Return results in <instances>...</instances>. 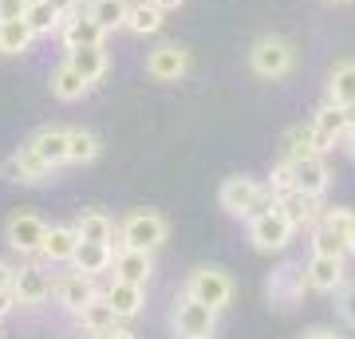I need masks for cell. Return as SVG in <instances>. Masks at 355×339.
<instances>
[{"instance_id":"cell-1","label":"cell","mask_w":355,"mask_h":339,"mask_svg":"<svg viewBox=\"0 0 355 339\" xmlns=\"http://www.w3.org/2000/svg\"><path fill=\"white\" fill-rule=\"evenodd\" d=\"M217 201H221V209L229 217H257V214H265V209H272L277 198H272V189L265 182H257L249 174H237V177H225L221 182Z\"/></svg>"},{"instance_id":"cell-2","label":"cell","mask_w":355,"mask_h":339,"mask_svg":"<svg viewBox=\"0 0 355 339\" xmlns=\"http://www.w3.org/2000/svg\"><path fill=\"white\" fill-rule=\"evenodd\" d=\"M166 233H170V225H166L162 214H154V209H135V214H127L123 225H119V249L154 252L166 241Z\"/></svg>"},{"instance_id":"cell-3","label":"cell","mask_w":355,"mask_h":339,"mask_svg":"<svg viewBox=\"0 0 355 339\" xmlns=\"http://www.w3.org/2000/svg\"><path fill=\"white\" fill-rule=\"evenodd\" d=\"M186 296H193V300L209 304L214 312H221V308H229L233 304V277H229L225 268H217V264H202V268H193L190 280H186Z\"/></svg>"},{"instance_id":"cell-4","label":"cell","mask_w":355,"mask_h":339,"mask_svg":"<svg viewBox=\"0 0 355 339\" xmlns=\"http://www.w3.org/2000/svg\"><path fill=\"white\" fill-rule=\"evenodd\" d=\"M249 67H253V76L261 79H284L296 67V51H292L288 40L280 36H261L249 51Z\"/></svg>"},{"instance_id":"cell-5","label":"cell","mask_w":355,"mask_h":339,"mask_svg":"<svg viewBox=\"0 0 355 339\" xmlns=\"http://www.w3.org/2000/svg\"><path fill=\"white\" fill-rule=\"evenodd\" d=\"M214 331H217V312L209 304L182 292L174 304V336L178 339H214Z\"/></svg>"},{"instance_id":"cell-6","label":"cell","mask_w":355,"mask_h":339,"mask_svg":"<svg viewBox=\"0 0 355 339\" xmlns=\"http://www.w3.org/2000/svg\"><path fill=\"white\" fill-rule=\"evenodd\" d=\"M292 233H296V229H292L288 217L277 209V201H272V209L249 217V241H253L257 252H280V249H288Z\"/></svg>"},{"instance_id":"cell-7","label":"cell","mask_w":355,"mask_h":339,"mask_svg":"<svg viewBox=\"0 0 355 339\" xmlns=\"http://www.w3.org/2000/svg\"><path fill=\"white\" fill-rule=\"evenodd\" d=\"M304 288H308V277H304V264H280L268 272V300L277 304V308H296V304L304 300Z\"/></svg>"},{"instance_id":"cell-8","label":"cell","mask_w":355,"mask_h":339,"mask_svg":"<svg viewBox=\"0 0 355 339\" xmlns=\"http://www.w3.org/2000/svg\"><path fill=\"white\" fill-rule=\"evenodd\" d=\"M4 237L20 257H40V245L48 237V221L40 214H12L4 225Z\"/></svg>"},{"instance_id":"cell-9","label":"cell","mask_w":355,"mask_h":339,"mask_svg":"<svg viewBox=\"0 0 355 339\" xmlns=\"http://www.w3.org/2000/svg\"><path fill=\"white\" fill-rule=\"evenodd\" d=\"M51 296H55V304H60L67 315H79L83 312V304H91L95 296H99V288H95V280L91 277L71 272V277H55L51 280Z\"/></svg>"},{"instance_id":"cell-10","label":"cell","mask_w":355,"mask_h":339,"mask_svg":"<svg viewBox=\"0 0 355 339\" xmlns=\"http://www.w3.org/2000/svg\"><path fill=\"white\" fill-rule=\"evenodd\" d=\"M186 71H190V51L182 44H162L146 55V76L158 83H178Z\"/></svg>"},{"instance_id":"cell-11","label":"cell","mask_w":355,"mask_h":339,"mask_svg":"<svg viewBox=\"0 0 355 339\" xmlns=\"http://www.w3.org/2000/svg\"><path fill=\"white\" fill-rule=\"evenodd\" d=\"M304 277L312 292H340L347 284V264L343 257H324V252H312V261L304 264Z\"/></svg>"},{"instance_id":"cell-12","label":"cell","mask_w":355,"mask_h":339,"mask_svg":"<svg viewBox=\"0 0 355 339\" xmlns=\"http://www.w3.org/2000/svg\"><path fill=\"white\" fill-rule=\"evenodd\" d=\"M12 296L20 308H36L51 296V277L40 268V264H24L12 272Z\"/></svg>"},{"instance_id":"cell-13","label":"cell","mask_w":355,"mask_h":339,"mask_svg":"<svg viewBox=\"0 0 355 339\" xmlns=\"http://www.w3.org/2000/svg\"><path fill=\"white\" fill-rule=\"evenodd\" d=\"M316 154H328V150H324V142H320V134H316L312 123L292 126L288 134L280 139V162L296 166V162H304V158H316Z\"/></svg>"},{"instance_id":"cell-14","label":"cell","mask_w":355,"mask_h":339,"mask_svg":"<svg viewBox=\"0 0 355 339\" xmlns=\"http://www.w3.org/2000/svg\"><path fill=\"white\" fill-rule=\"evenodd\" d=\"M277 209L288 217V225H292V229H312V225L320 221V214H324L320 198H312V193H300V189L277 193Z\"/></svg>"},{"instance_id":"cell-15","label":"cell","mask_w":355,"mask_h":339,"mask_svg":"<svg viewBox=\"0 0 355 339\" xmlns=\"http://www.w3.org/2000/svg\"><path fill=\"white\" fill-rule=\"evenodd\" d=\"M60 40H64V48L71 51V48H91V44H103L107 40V32H103L95 20L87 16V8L83 12H71V16H64V24H60Z\"/></svg>"},{"instance_id":"cell-16","label":"cell","mask_w":355,"mask_h":339,"mask_svg":"<svg viewBox=\"0 0 355 339\" xmlns=\"http://www.w3.org/2000/svg\"><path fill=\"white\" fill-rule=\"evenodd\" d=\"M8 170H12V177H16V182H24V186H44V182H51V174H55V166L44 162L28 142L12 154V158H8Z\"/></svg>"},{"instance_id":"cell-17","label":"cell","mask_w":355,"mask_h":339,"mask_svg":"<svg viewBox=\"0 0 355 339\" xmlns=\"http://www.w3.org/2000/svg\"><path fill=\"white\" fill-rule=\"evenodd\" d=\"M76 249H79L76 225H48V237H44V245H40V257H44L48 264H71Z\"/></svg>"},{"instance_id":"cell-18","label":"cell","mask_w":355,"mask_h":339,"mask_svg":"<svg viewBox=\"0 0 355 339\" xmlns=\"http://www.w3.org/2000/svg\"><path fill=\"white\" fill-rule=\"evenodd\" d=\"M292 177H296V189H300V193H312V198H324L328 186H331V170H328V162H324V154L296 162L292 166Z\"/></svg>"},{"instance_id":"cell-19","label":"cell","mask_w":355,"mask_h":339,"mask_svg":"<svg viewBox=\"0 0 355 339\" xmlns=\"http://www.w3.org/2000/svg\"><path fill=\"white\" fill-rule=\"evenodd\" d=\"M71 264H76V272H83V277H103V272H111L114 268V245H95V241H79L76 257H71Z\"/></svg>"},{"instance_id":"cell-20","label":"cell","mask_w":355,"mask_h":339,"mask_svg":"<svg viewBox=\"0 0 355 339\" xmlns=\"http://www.w3.org/2000/svg\"><path fill=\"white\" fill-rule=\"evenodd\" d=\"M114 277L119 280H127V284H150L154 277V261H150V252H142V249H119L114 252Z\"/></svg>"},{"instance_id":"cell-21","label":"cell","mask_w":355,"mask_h":339,"mask_svg":"<svg viewBox=\"0 0 355 339\" xmlns=\"http://www.w3.org/2000/svg\"><path fill=\"white\" fill-rule=\"evenodd\" d=\"M67 63H71L79 76L87 79L91 87H95V83L111 71V55H107V48H103V44H91V48H71V51H67Z\"/></svg>"},{"instance_id":"cell-22","label":"cell","mask_w":355,"mask_h":339,"mask_svg":"<svg viewBox=\"0 0 355 339\" xmlns=\"http://www.w3.org/2000/svg\"><path fill=\"white\" fill-rule=\"evenodd\" d=\"M103 296L111 300L119 320H135V315L142 312V304H146V288H142V284H127V280H119V277L111 280V288L103 292Z\"/></svg>"},{"instance_id":"cell-23","label":"cell","mask_w":355,"mask_h":339,"mask_svg":"<svg viewBox=\"0 0 355 339\" xmlns=\"http://www.w3.org/2000/svg\"><path fill=\"white\" fill-rule=\"evenodd\" d=\"M312 126H316L320 142H324V150H331L340 139H347L352 134V126H347V114H343V107H336V103H324L316 111V119H312Z\"/></svg>"},{"instance_id":"cell-24","label":"cell","mask_w":355,"mask_h":339,"mask_svg":"<svg viewBox=\"0 0 355 339\" xmlns=\"http://www.w3.org/2000/svg\"><path fill=\"white\" fill-rule=\"evenodd\" d=\"M28 146H32L48 166H64L67 162V130H60V126H40L36 134L28 139Z\"/></svg>"},{"instance_id":"cell-25","label":"cell","mask_w":355,"mask_h":339,"mask_svg":"<svg viewBox=\"0 0 355 339\" xmlns=\"http://www.w3.org/2000/svg\"><path fill=\"white\" fill-rule=\"evenodd\" d=\"M76 320H79V327H83L87 336H103V331H111V327H119V324H123V320L114 315L111 300H107L103 292H99V296H95L91 304H83V312H79Z\"/></svg>"},{"instance_id":"cell-26","label":"cell","mask_w":355,"mask_h":339,"mask_svg":"<svg viewBox=\"0 0 355 339\" xmlns=\"http://www.w3.org/2000/svg\"><path fill=\"white\" fill-rule=\"evenodd\" d=\"M51 95H55V99L60 103H76V99H83V95H87L91 91V83L83 76H79L76 67H71V63H60V67H55V71H51Z\"/></svg>"},{"instance_id":"cell-27","label":"cell","mask_w":355,"mask_h":339,"mask_svg":"<svg viewBox=\"0 0 355 339\" xmlns=\"http://www.w3.org/2000/svg\"><path fill=\"white\" fill-rule=\"evenodd\" d=\"M103 154V142L95 130H83V126H76V130H67V162L71 166H87L95 162Z\"/></svg>"},{"instance_id":"cell-28","label":"cell","mask_w":355,"mask_h":339,"mask_svg":"<svg viewBox=\"0 0 355 339\" xmlns=\"http://www.w3.org/2000/svg\"><path fill=\"white\" fill-rule=\"evenodd\" d=\"M328 103L347 107L355 103V60H340L328 76Z\"/></svg>"},{"instance_id":"cell-29","label":"cell","mask_w":355,"mask_h":339,"mask_svg":"<svg viewBox=\"0 0 355 339\" xmlns=\"http://www.w3.org/2000/svg\"><path fill=\"white\" fill-rule=\"evenodd\" d=\"M166 24V12L154 4V0H142V4H130L127 12V32L135 36H154V32H162Z\"/></svg>"},{"instance_id":"cell-30","label":"cell","mask_w":355,"mask_h":339,"mask_svg":"<svg viewBox=\"0 0 355 339\" xmlns=\"http://www.w3.org/2000/svg\"><path fill=\"white\" fill-rule=\"evenodd\" d=\"M127 12H130L127 0H91V4H87V16L103 28V32L127 28Z\"/></svg>"},{"instance_id":"cell-31","label":"cell","mask_w":355,"mask_h":339,"mask_svg":"<svg viewBox=\"0 0 355 339\" xmlns=\"http://www.w3.org/2000/svg\"><path fill=\"white\" fill-rule=\"evenodd\" d=\"M76 233L79 241H95V245H111L114 241V221L99 209H87V214H79L76 221Z\"/></svg>"},{"instance_id":"cell-32","label":"cell","mask_w":355,"mask_h":339,"mask_svg":"<svg viewBox=\"0 0 355 339\" xmlns=\"http://www.w3.org/2000/svg\"><path fill=\"white\" fill-rule=\"evenodd\" d=\"M32 40L36 36L24 20H0V55H24Z\"/></svg>"},{"instance_id":"cell-33","label":"cell","mask_w":355,"mask_h":339,"mask_svg":"<svg viewBox=\"0 0 355 339\" xmlns=\"http://www.w3.org/2000/svg\"><path fill=\"white\" fill-rule=\"evenodd\" d=\"M24 24L32 28V36H48V32H55V28L64 24V16L55 12L48 0H32L24 12Z\"/></svg>"},{"instance_id":"cell-34","label":"cell","mask_w":355,"mask_h":339,"mask_svg":"<svg viewBox=\"0 0 355 339\" xmlns=\"http://www.w3.org/2000/svg\"><path fill=\"white\" fill-rule=\"evenodd\" d=\"M320 221L336 233V237L347 245V252H355V214L352 209H343V205H336V209H328L324 205V214H320Z\"/></svg>"},{"instance_id":"cell-35","label":"cell","mask_w":355,"mask_h":339,"mask_svg":"<svg viewBox=\"0 0 355 339\" xmlns=\"http://www.w3.org/2000/svg\"><path fill=\"white\" fill-rule=\"evenodd\" d=\"M308 233H312V252H324V257H347V245H343L324 221H316Z\"/></svg>"},{"instance_id":"cell-36","label":"cell","mask_w":355,"mask_h":339,"mask_svg":"<svg viewBox=\"0 0 355 339\" xmlns=\"http://www.w3.org/2000/svg\"><path fill=\"white\" fill-rule=\"evenodd\" d=\"M336 308H340V320L347 327H355V284H343L340 288V300H336Z\"/></svg>"},{"instance_id":"cell-37","label":"cell","mask_w":355,"mask_h":339,"mask_svg":"<svg viewBox=\"0 0 355 339\" xmlns=\"http://www.w3.org/2000/svg\"><path fill=\"white\" fill-rule=\"evenodd\" d=\"M32 0H0V20H24Z\"/></svg>"},{"instance_id":"cell-38","label":"cell","mask_w":355,"mask_h":339,"mask_svg":"<svg viewBox=\"0 0 355 339\" xmlns=\"http://www.w3.org/2000/svg\"><path fill=\"white\" fill-rule=\"evenodd\" d=\"M300 339H343V336L336 331V327H308Z\"/></svg>"},{"instance_id":"cell-39","label":"cell","mask_w":355,"mask_h":339,"mask_svg":"<svg viewBox=\"0 0 355 339\" xmlns=\"http://www.w3.org/2000/svg\"><path fill=\"white\" fill-rule=\"evenodd\" d=\"M12 308H16L12 288H0V320H4V315H12Z\"/></svg>"},{"instance_id":"cell-40","label":"cell","mask_w":355,"mask_h":339,"mask_svg":"<svg viewBox=\"0 0 355 339\" xmlns=\"http://www.w3.org/2000/svg\"><path fill=\"white\" fill-rule=\"evenodd\" d=\"M48 4H51V8H55L60 16H71V12L79 8V0H48Z\"/></svg>"},{"instance_id":"cell-41","label":"cell","mask_w":355,"mask_h":339,"mask_svg":"<svg viewBox=\"0 0 355 339\" xmlns=\"http://www.w3.org/2000/svg\"><path fill=\"white\" fill-rule=\"evenodd\" d=\"M91 339H135V331H127V327H111V331H103V336H91Z\"/></svg>"},{"instance_id":"cell-42","label":"cell","mask_w":355,"mask_h":339,"mask_svg":"<svg viewBox=\"0 0 355 339\" xmlns=\"http://www.w3.org/2000/svg\"><path fill=\"white\" fill-rule=\"evenodd\" d=\"M154 4H158L162 12H170V8H178V4H186V0H154Z\"/></svg>"},{"instance_id":"cell-43","label":"cell","mask_w":355,"mask_h":339,"mask_svg":"<svg viewBox=\"0 0 355 339\" xmlns=\"http://www.w3.org/2000/svg\"><path fill=\"white\" fill-rule=\"evenodd\" d=\"M343 114H347V126L355 130V103H347V107H343Z\"/></svg>"},{"instance_id":"cell-44","label":"cell","mask_w":355,"mask_h":339,"mask_svg":"<svg viewBox=\"0 0 355 339\" xmlns=\"http://www.w3.org/2000/svg\"><path fill=\"white\" fill-rule=\"evenodd\" d=\"M347 142H352V154H355V130H352V134H347Z\"/></svg>"},{"instance_id":"cell-45","label":"cell","mask_w":355,"mask_h":339,"mask_svg":"<svg viewBox=\"0 0 355 339\" xmlns=\"http://www.w3.org/2000/svg\"><path fill=\"white\" fill-rule=\"evenodd\" d=\"M336 4H347V0H336Z\"/></svg>"}]
</instances>
